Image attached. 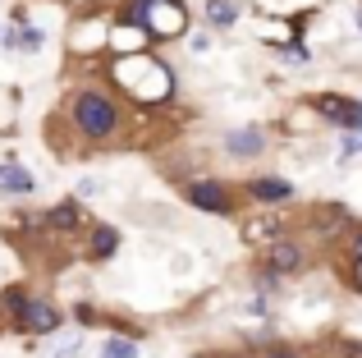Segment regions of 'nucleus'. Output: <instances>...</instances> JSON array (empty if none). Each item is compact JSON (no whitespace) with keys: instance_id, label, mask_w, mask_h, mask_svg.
<instances>
[{"instance_id":"obj_11","label":"nucleus","mask_w":362,"mask_h":358,"mask_svg":"<svg viewBox=\"0 0 362 358\" xmlns=\"http://www.w3.org/2000/svg\"><path fill=\"white\" fill-rule=\"evenodd\" d=\"M78 221H83V207L78 202H60L55 212H46V225H51V230H74Z\"/></svg>"},{"instance_id":"obj_7","label":"nucleus","mask_w":362,"mask_h":358,"mask_svg":"<svg viewBox=\"0 0 362 358\" xmlns=\"http://www.w3.org/2000/svg\"><path fill=\"white\" fill-rule=\"evenodd\" d=\"M225 147L234 156H257L266 147V138H262V129H234V134H225Z\"/></svg>"},{"instance_id":"obj_2","label":"nucleus","mask_w":362,"mask_h":358,"mask_svg":"<svg viewBox=\"0 0 362 358\" xmlns=\"http://www.w3.org/2000/svg\"><path fill=\"white\" fill-rule=\"evenodd\" d=\"M129 18L142 23L151 37H179L188 28V9L179 5V0H133Z\"/></svg>"},{"instance_id":"obj_4","label":"nucleus","mask_w":362,"mask_h":358,"mask_svg":"<svg viewBox=\"0 0 362 358\" xmlns=\"http://www.w3.org/2000/svg\"><path fill=\"white\" fill-rule=\"evenodd\" d=\"M188 207H197V212H230V193H225V184H216V179H193L188 184Z\"/></svg>"},{"instance_id":"obj_14","label":"nucleus","mask_w":362,"mask_h":358,"mask_svg":"<svg viewBox=\"0 0 362 358\" xmlns=\"http://www.w3.org/2000/svg\"><path fill=\"white\" fill-rule=\"evenodd\" d=\"M101 358H138V345L124 340V335H110V340L101 345Z\"/></svg>"},{"instance_id":"obj_9","label":"nucleus","mask_w":362,"mask_h":358,"mask_svg":"<svg viewBox=\"0 0 362 358\" xmlns=\"http://www.w3.org/2000/svg\"><path fill=\"white\" fill-rule=\"evenodd\" d=\"M0 193H33V175L23 166H0Z\"/></svg>"},{"instance_id":"obj_12","label":"nucleus","mask_w":362,"mask_h":358,"mask_svg":"<svg viewBox=\"0 0 362 358\" xmlns=\"http://www.w3.org/2000/svg\"><path fill=\"white\" fill-rule=\"evenodd\" d=\"M115 248H119V234L110 230V225H101V230L92 234V258H110Z\"/></svg>"},{"instance_id":"obj_10","label":"nucleus","mask_w":362,"mask_h":358,"mask_svg":"<svg viewBox=\"0 0 362 358\" xmlns=\"http://www.w3.org/2000/svg\"><path fill=\"white\" fill-rule=\"evenodd\" d=\"M252 197H257V202H284V197H293V188L284 184V179H257Z\"/></svg>"},{"instance_id":"obj_6","label":"nucleus","mask_w":362,"mask_h":358,"mask_svg":"<svg viewBox=\"0 0 362 358\" xmlns=\"http://www.w3.org/2000/svg\"><path fill=\"white\" fill-rule=\"evenodd\" d=\"M317 110L335 125H349V129H362V101H344V97H317Z\"/></svg>"},{"instance_id":"obj_21","label":"nucleus","mask_w":362,"mask_h":358,"mask_svg":"<svg viewBox=\"0 0 362 358\" xmlns=\"http://www.w3.org/2000/svg\"><path fill=\"white\" fill-rule=\"evenodd\" d=\"M197 358H202V354H197Z\"/></svg>"},{"instance_id":"obj_16","label":"nucleus","mask_w":362,"mask_h":358,"mask_svg":"<svg viewBox=\"0 0 362 358\" xmlns=\"http://www.w3.org/2000/svg\"><path fill=\"white\" fill-rule=\"evenodd\" d=\"M280 60H289V64H303V60H308V51H303V46H284V51H280Z\"/></svg>"},{"instance_id":"obj_19","label":"nucleus","mask_w":362,"mask_h":358,"mask_svg":"<svg viewBox=\"0 0 362 358\" xmlns=\"http://www.w3.org/2000/svg\"><path fill=\"white\" fill-rule=\"evenodd\" d=\"M354 253H358V258H362V230H358V243H354Z\"/></svg>"},{"instance_id":"obj_20","label":"nucleus","mask_w":362,"mask_h":358,"mask_svg":"<svg viewBox=\"0 0 362 358\" xmlns=\"http://www.w3.org/2000/svg\"><path fill=\"white\" fill-rule=\"evenodd\" d=\"M358 28H362V14H358Z\"/></svg>"},{"instance_id":"obj_13","label":"nucleus","mask_w":362,"mask_h":358,"mask_svg":"<svg viewBox=\"0 0 362 358\" xmlns=\"http://www.w3.org/2000/svg\"><path fill=\"white\" fill-rule=\"evenodd\" d=\"M206 18H211V28H230L234 18H239V9H234L230 0H211V5H206Z\"/></svg>"},{"instance_id":"obj_18","label":"nucleus","mask_w":362,"mask_h":358,"mask_svg":"<svg viewBox=\"0 0 362 358\" xmlns=\"http://www.w3.org/2000/svg\"><path fill=\"white\" fill-rule=\"evenodd\" d=\"M266 358H298V354H289V350H271Z\"/></svg>"},{"instance_id":"obj_5","label":"nucleus","mask_w":362,"mask_h":358,"mask_svg":"<svg viewBox=\"0 0 362 358\" xmlns=\"http://www.w3.org/2000/svg\"><path fill=\"white\" fill-rule=\"evenodd\" d=\"M18 326H23V331H37V335H51L55 326H60V313H55L46 299H23V308H18Z\"/></svg>"},{"instance_id":"obj_8","label":"nucleus","mask_w":362,"mask_h":358,"mask_svg":"<svg viewBox=\"0 0 362 358\" xmlns=\"http://www.w3.org/2000/svg\"><path fill=\"white\" fill-rule=\"evenodd\" d=\"M298 262H303V253H298V243H271V258H266V276H280V271H298Z\"/></svg>"},{"instance_id":"obj_1","label":"nucleus","mask_w":362,"mask_h":358,"mask_svg":"<svg viewBox=\"0 0 362 358\" xmlns=\"http://www.w3.org/2000/svg\"><path fill=\"white\" fill-rule=\"evenodd\" d=\"M110 74H115V83L124 88V97H133V101H165L170 92H175L170 69L160 60H151V55H142V51L115 60V64H110Z\"/></svg>"},{"instance_id":"obj_17","label":"nucleus","mask_w":362,"mask_h":358,"mask_svg":"<svg viewBox=\"0 0 362 358\" xmlns=\"http://www.w3.org/2000/svg\"><path fill=\"white\" fill-rule=\"evenodd\" d=\"M349 152H362V129H354V134L344 138V156H349Z\"/></svg>"},{"instance_id":"obj_15","label":"nucleus","mask_w":362,"mask_h":358,"mask_svg":"<svg viewBox=\"0 0 362 358\" xmlns=\"http://www.w3.org/2000/svg\"><path fill=\"white\" fill-rule=\"evenodd\" d=\"M78 350H83V335H74V340H64V345H60V350H55L51 358H74Z\"/></svg>"},{"instance_id":"obj_3","label":"nucleus","mask_w":362,"mask_h":358,"mask_svg":"<svg viewBox=\"0 0 362 358\" xmlns=\"http://www.w3.org/2000/svg\"><path fill=\"white\" fill-rule=\"evenodd\" d=\"M74 125L88 138H110L115 125H119V110H115V101L101 97V92H78V97H74Z\"/></svg>"}]
</instances>
